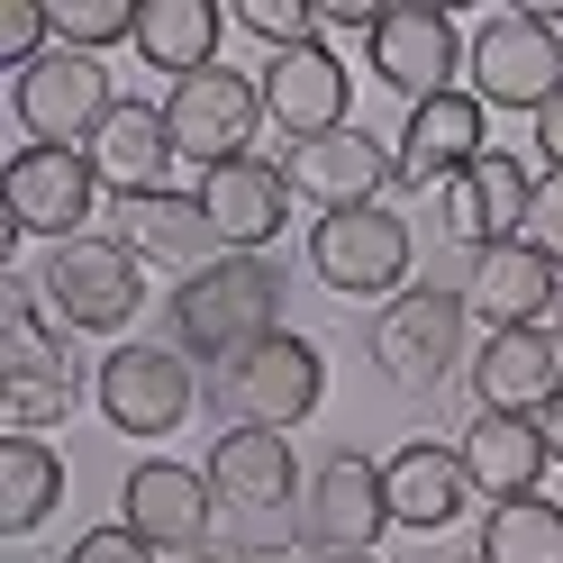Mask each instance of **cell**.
<instances>
[{
	"mask_svg": "<svg viewBox=\"0 0 563 563\" xmlns=\"http://www.w3.org/2000/svg\"><path fill=\"white\" fill-rule=\"evenodd\" d=\"M0 200H10V228H19V236L74 245V236H91L100 173H91L82 146H19L10 173H0Z\"/></svg>",
	"mask_w": 563,
	"mask_h": 563,
	"instance_id": "obj_11",
	"label": "cell"
},
{
	"mask_svg": "<svg viewBox=\"0 0 563 563\" xmlns=\"http://www.w3.org/2000/svg\"><path fill=\"white\" fill-rule=\"evenodd\" d=\"M473 563H563V509L545 490H527V500H500L482 518V545Z\"/></svg>",
	"mask_w": 563,
	"mask_h": 563,
	"instance_id": "obj_28",
	"label": "cell"
},
{
	"mask_svg": "<svg viewBox=\"0 0 563 563\" xmlns=\"http://www.w3.org/2000/svg\"><path fill=\"white\" fill-rule=\"evenodd\" d=\"M119 209V245H128V255L136 264H173V273H209V264H219L228 255V245H219V228H209V209H200V191H136V200H110Z\"/></svg>",
	"mask_w": 563,
	"mask_h": 563,
	"instance_id": "obj_19",
	"label": "cell"
},
{
	"mask_svg": "<svg viewBox=\"0 0 563 563\" xmlns=\"http://www.w3.org/2000/svg\"><path fill=\"white\" fill-rule=\"evenodd\" d=\"M209 518H219V490H209L200 464H173V454H146L119 482V527H136L155 554H200Z\"/></svg>",
	"mask_w": 563,
	"mask_h": 563,
	"instance_id": "obj_13",
	"label": "cell"
},
{
	"mask_svg": "<svg viewBox=\"0 0 563 563\" xmlns=\"http://www.w3.org/2000/svg\"><path fill=\"white\" fill-rule=\"evenodd\" d=\"M328 563H373V554H328Z\"/></svg>",
	"mask_w": 563,
	"mask_h": 563,
	"instance_id": "obj_40",
	"label": "cell"
},
{
	"mask_svg": "<svg viewBox=\"0 0 563 563\" xmlns=\"http://www.w3.org/2000/svg\"><path fill=\"white\" fill-rule=\"evenodd\" d=\"M490 155V110L473 91H445V100H418L409 110V128H400V146H391V164H400V191H445L464 164H482Z\"/></svg>",
	"mask_w": 563,
	"mask_h": 563,
	"instance_id": "obj_16",
	"label": "cell"
},
{
	"mask_svg": "<svg viewBox=\"0 0 563 563\" xmlns=\"http://www.w3.org/2000/svg\"><path fill=\"white\" fill-rule=\"evenodd\" d=\"M382 490H391V527H409V537H445L454 518H464L482 490L464 473V454L454 445H400V454H382Z\"/></svg>",
	"mask_w": 563,
	"mask_h": 563,
	"instance_id": "obj_23",
	"label": "cell"
},
{
	"mask_svg": "<svg viewBox=\"0 0 563 563\" xmlns=\"http://www.w3.org/2000/svg\"><path fill=\"white\" fill-rule=\"evenodd\" d=\"M91 400H100V418H110L119 437L164 445L200 409V364L183 355V345H110L100 373H91Z\"/></svg>",
	"mask_w": 563,
	"mask_h": 563,
	"instance_id": "obj_6",
	"label": "cell"
},
{
	"mask_svg": "<svg viewBox=\"0 0 563 563\" xmlns=\"http://www.w3.org/2000/svg\"><path fill=\"white\" fill-rule=\"evenodd\" d=\"M264 336H282V264L264 255H219L173 291V345L191 364H236Z\"/></svg>",
	"mask_w": 563,
	"mask_h": 563,
	"instance_id": "obj_1",
	"label": "cell"
},
{
	"mask_svg": "<svg viewBox=\"0 0 563 563\" xmlns=\"http://www.w3.org/2000/svg\"><path fill=\"white\" fill-rule=\"evenodd\" d=\"M464 91L482 100V110H527L537 119L545 100L563 91V19L554 10H490L473 27Z\"/></svg>",
	"mask_w": 563,
	"mask_h": 563,
	"instance_id": "obj_4",
	"label": "cell"
},
{
	"mask_svg": "<svg viewBox=\"0 0 563 563\" xmlns=\"http://www.w3.org/2000/svg\"><path fill=\"white\" fill-rule=\"evenodd\" d=\"M200 209H209V228H219L228 255H264L291 228V173L264 164V155H236L219 173H200Z\"/></svg>",
	"mask_w": 563,
	"mask_h": 563,
	"instance_id": "obj_17",
	"label": "cell"
},
{
	"mask_svg": "<svg viewBox=\"0 0 563 563\" xmlns=\"http://www.w3.org/2000/svg\"><path fill=\"white\" fill-rule=\"evenodd\" d=\"M382 527H391V490H382V464L355 445H336L300 490V537L319 554H373Z\"/></svg>",
	"mask_w": 563,
	"mask_h": 563,
	"instance_id": "obj_12",
	"label": "cell"
},
{
	"mask_svg": "<svg viewBox=\"0 0 563 563\" xmlns=\"http://www.w3.org/2000/svg\"><path fill=\"white\" fill-rule=\"evenodd\" d=\"M219 400H228L236 428H282V437H291L300 418L328 400V355L300 328H282L264 345H245L236 364H219Z\"/></svg>",
	"mask_w": 563,
	"mask_h": 563,
	"instance_id": "obj_7",
	"label": "cell"
},
{
	"mask_svg": "<svg viewBox=\"0 0 563 563\" xmlns=\"http://www.w3.org/2000/svg\"><path fill=\"white\" fill-rule=\"evenodd\" d=\"M64 500V464L46 437H0V537H37Z\"/></svg>",
	"mask_w": 563,
	"mask_h": 563,
	"instance_id": "obj_27",
	"label": "cell"
},
{
	"mask_svg": "<svg viewBox=\"0 0 563 563\" xmlns=\"http://www.w3.org/2000/svg\"><path fill=\"white\" fill-rule=\"evenodd\" d=\"M545 328H554V345H563V291H554V319H545Z\"/></svg>",
	"mask_w": 563,
	"mask_h": 563,
	"instance_id": "obj_39",
	"label": "cell"
},
{
	"mask_svg": "<svg viewBox=\"0 0 563 563\" xmlns=\"http://www.w3.org/2000/svg\"><path fill=\"white\" fill-rule=\"evenodd\" d=\"M164 128H173V155L183 164L219 173L236 155H255V128H273L264 119V82H245L236 64H209V74L164 91Z\"/></svg>",
	"mask_w": 563,
	"mask_h": 563,
	"instance_id": "obj_9",
	"label": "cell"
},
{
	"mask_svg": "<svg viewBox=\"0 0 563 563\" xmlns=\"http://www.w3.org/2000/svg\"><path fill=\"white\" fill-rule=\"evenodd\" d=\"M282 173H291L300 200H319V219H328V209H364V200H382V183H400L391 146H382V136H364V128L300 136V146L282 155Z\"/></svg>",
	"mask_w": 563,
	"mask_h": 563,
	"instance_id": "obj_18",
	"label": "cell"
},
{
	"mask_svg": "<svg viewBox=\"0 0 563 563\" xmlns=\"http://www.w3.org/2000/svg\"><path fill=\"white\" fill-rule=\"evenodd\" d=\"M37 300L55 309V328H74V336H119L136 309H146V264H136L119 236L46 245V264H37Z\"/></svg>",
	"mask_w": 563,
	"mask_h": 563,
	"instance_id": "obj_5",
	"label": "cell"
},
{
	"mask_svg": "<svg viewBox=\"0 0 563 563\" xmlns=\"http://www.w3.org/2000/svg\"><path fill=\"white\" fill-rule=\"evenodd\" d=\"M527 200H537V173L490 146L482 164H464V173L437 191V228L464 245V255H482V245H509V236L527 228Z\"/></svg>",
	"mask_w": 563,
	"mask_h": 563,
	"instance_id": "obj_14",
	"label": "cell"
},
{
	"mask_svg": "<svg viewBox=\"0 0 563 563\" xmlns=\"http://www.w3.org/2000/svg\"><path fill=\"white\" fill-rule=\"evenodd\" d=\"M10 110H19V128H27V146H91V136L110 128L119 91H110V64H100V55L55 46L46 64H27V74H19Z\"/></svg>",
	"mask_w": 563,
	"mask_h": 563,
	"instance_id": "obj_10",
	"label": "cell"
},
{
	"mask_svg": "<svg viewBox=\"0 0 563 563\" xmlns=\"http://www.w3.org/2000/svg\"><path fill=\"white\" fill-rule=\"evenodd\" d=\"M518 236L563 273V173H545V183H537V200H527V228H518Z\"/></svg>",
	"mask_w": 563,
	"mask_h": 563,
	"instance_id": "obj_34",
	"label": "cell"
},
{
	"mask_svg": "<svg viewBox=\"0 0 563 563\" xmlns=\"http://www.w3.org/2000/svg\"><path fill=\"white\" fill-rule=\"evenodd\" d=\"M10 373H74V364L55 355V336L37 319V291H27L19 273L0 282V382H10Z\"/></svg>",
	"mask_w": 563,
	"mask_h": 563,
	"instance_id": "obj_29",
	"label": "cell"
},
{
	"mask_svg": "<svg viewBox=\"0 0 563 563\" xmlns=\"http://www.w3.org/2000/svg\"><path fill=\"white\" fill-rule=\"evenodd\" d=\"M209 490H219V509H245V518H273V509H291L300 500V454L282 428H228L219 445H209Z\"/></svg>",
	"mask_w": 563,
	"mask_h": 563,
	"instance_id": "obj_20",
	"label": "cell"
},
{
	"mask_svg": "<svg viewBox=\"0 0 563 563\" xmlns=\"http://www.w3.org/2000/svg\"><path fill=\"white\" fill-rule=\"evenodd\" d=\"M219 27H228L219 0H136V55H146L164 82L209 74V64H219Z\"/></svg>",
	"mask_w": 563,
	"mask_h": 563,
	"instance_id": "obj_26",
	"label": "cell"
},
{
	"mask_svg": "<svg viewBox=\"0 0 563 563\" xmlns=\"http://www.w3.org/2000/svg\"><path fill=\"white\" fill-rule=\"evenodd\" d=\"M345 91H355V82H345V55L328 37H309V46L264 64V119L291 136V146H300V136H336L345 128Z\"/></svg>",
	"mask_w": 563,
	"mask_h": 563,
	"instance_id": "obj_21",
	"label": "cell"
},
{
	"mask_svg": "<svg viewBox=\"0 0 563 563\" xmlns=\"http://www.w3.org/2000/svg\"><path fill=\"white\" fill-rule=\"evenodd\" d=\"M454 454H464V473H473V490H482L490 509L545 490V464H554L545 437H537V418H490V409L464 428V445H454Z\"/></svg>",
	"mask_w": 563,
	"mask_h": 563,
	"instance_id": "obj_25",
	"label": "cell"
},
{
	"mask_svg": "<svg viewBox=\"0 0 563 563\" xmlns=\"http://www.w3.org/2000/svg\"><path fill=\"white\" fill-rule=\"evenodd\" d=\"M563 391V345L554 328H509V336H482L473 345V400L490 418H537Z\"/></svg>",
	"mask_w": 563,
	"mask_h": 563,
	"instance_id": "obj_22",
	"label": "cell"
},
{
	"mask_svg": "<svg viewBox=\"0 0 563 563\" xmlns=\"http://www.w3.org/2000/svg\"><path fill=\"white\" fill-rule=\"evenodd\" d=\"M527 136H537V155H545V173H563V91H554L545 110H537V128H527Z\"/></svg>",
	"mask_w": 563,
	"mask_h": 563,
	"instance_id": "obj_36",
	"label": "cell"
},
{
	"mask_svg": "<svg viewBox=\"0 0 563 563\" xmlns=\"http://www.w3.org/2000/svg\"><path fill=\"white\" fill-rule=\"evenodd\" d=\"M409 264H418V236L391 200H364V209H328L309 228V282L336 300H400L409 291Z\"/></svg>",
	"mask_w": 563,
	"mask_h": 563,
	"instance_id": "obj_2",
	"label": "cell"
},
{
	"mask_svg": "<svg viewBox=\"0 0 563 563\" xmlns=\"http://www.w3.org/2000/svg\"><path fill=\"white\" fill-rule=\"evenodd\" d=\"M82 155H91V173H100V191H119V200L164 191V173H173V128H164V100H119V110H110V128H100Z\"/></svg>",
	"mask_w": 563,
	"mask_h": 563,
	"instance_id": "obj_24",
	"label": "cell"
},
{
	"mask_svg": "<svg viewBox=\"0 0 563 563\" xmlns=\"http://www.w3.org/2000/svg\"><path fill=\"white\" fill-rule=\"evenodd\" d=\"M554 19H563V10H554Z\"/></svg>",
	"mask_w": 563,
	"mask_h": 563,
	"instance_id": "obj_41",
	"label": "cell"
},
{
	"mask_svg": "<svg viewBox=\"0 0 563 563\" xmlns=\"http://www.w3.org/2000/svg\"><path fill=\"white\" fill-rule=\"evenodd\" d=\"M228 19H236V27H255L273 55H291V46H309V37H319V10H309V0H236Z\"/></svg>",
	"mask_w": 563,
	"mask_h": 563,
	"instance_id": "obj_32",
	"label": "cell"
},
{
	"mask_svg": "<svg viewBox=\"0 0 563 563\" xmlns=\"http://www.w3.org/2000/svg\"><path fill=\"white\" fill-rule=\"evenodd\" d=\"M464 309L490 328V336H509V328H545L554 319V291H563V273L537 255L527 236H509V245H482V255L464 264Z\"/></svg>",
	"mask_w": 563,
	"mask_h": 563,
	"instance_id": "obj_15",
	"label": "cell"
},
{
	"mask_svg": "<svg viewBox=\"0 0 563 563\" xmlns=\"http://www.w3.org/2000/svg\"><path fill=\"white\" fill-rule=\"evenodd\" d=\"M74 400H82V373H10V382H0L10 437H46L55 418H74Z\"/></svg>",
	"mask_w": 563,
	"mask_h": 563,
	"instance_id": "obj_30",
	"label": "cell"
},
{
	"mask_svg": "<svg viewBox=\"0 0 563 563\" xmlns=\"http://www.w3.org/2000/svg\"><path fill=\"white\" fill-rule=\"evenodd\" d=\"M537 437H545V454H554V464H563V391L537 409Z\"/></svg>",
	"mask_w": 563,
	"mask_h": 563,
	"instance_id": "obj_38",
	"label": "cell"
},
{
	"mask_svg": "<svg viewBox=\"0 0 563 563\" xmlns=\"http://www.w3.org/2000/svg\"><path fill=\"white\" fill-rule=\"evenodd\" d=\"M209 563H300V554L282 545V537H236V545H219Z\"/></svg>",
	"mask_w": 563,
	"mask_h": 563,
	"instance_id": "obj_37",
	"label": "cell"
},
{
	"mask_svg": "<svg viewBox=\"0 0 563 563\" xmlns=\"http://www.w3.org/2000/svg\"><path fill=\"white\" fill-rule=\"evenodd\" d=\"M64 563H155V545L136 537V527H91V537H74Z\"/></svg>",
	"mask_w": 563,
	"mask_h": 563,
	"instance_id": "obj_35",
	"label": "cell"
},
{
	"mask_svg": "<svg viewBox=\"0 0 563 563\" xmlns=\"http://www.w3.org/2000/svg\"><path fill=\"white\" fill-rule=\"evenodd\" d=\"M364 64H373L382 91H400L418 110V100L464 91L454 74L473 64V37H454V19L437 10V0H382V27L364 37Z\"/></svg>",
	"mask_w": 563,
	"mask_h": 563,
	"instance_id": "obj_8",
	"label": "cell"
},
{
	"mask_svg": "<svg viewBox=\"0 0 563 563\" xmlns=\"http://www.w3.org/2000/svg\"><path fill=\"white\" fill-rule=\"evenodd\" d=\"M46 10H55V46H74V55L136 46V0H46Z\"/></svg>",
	"mask_w": 563,
	"mask_h": 563,
	"instance_id": "obj_31",
	"label": "cell"
},
{
	"mask_svg": "<svg viewBox=\"0 0 563 563\" xmlns=\"http://www.w3.org/2000/svg\"><path fill=\"white\" fill-rule=\"evenodd\" d=\"M55 55V10L46 0H10V10H0V64H46Z\"/></svg>",
	"mask_w": 563,
	"mask_h": 563,
	"instance_id": "obj_33",
	"label": "cell"
},
{
	"mask_svg": "<svg viewBox=\"0 0 563 563\" xmlns=\"http://www.w3.org/2000/svg\"><path fill=\"white\" fill-rule=\"evenodd\" d=\"M464 328H473L464 291H445V282H409L400 300L373 309L364 355H373V373L391 382V391H437V382H454V364H464Z\"/></svg>",
	"mask_w": 563,
	"mask_h": 563,
	"instance_id": "obj_3",
	"label": "cell"
}]
</instances>
